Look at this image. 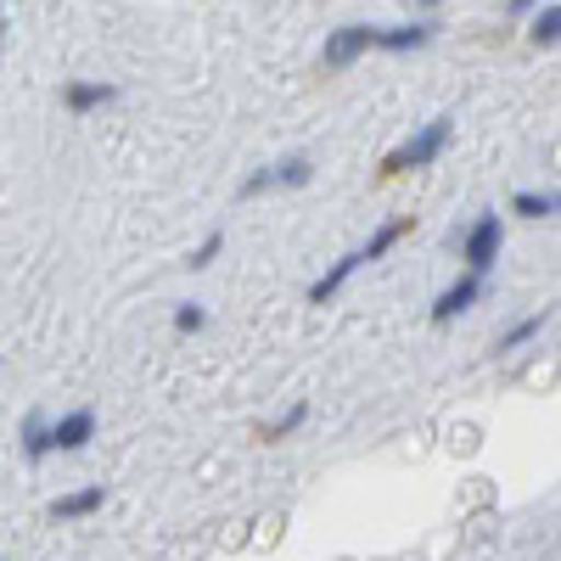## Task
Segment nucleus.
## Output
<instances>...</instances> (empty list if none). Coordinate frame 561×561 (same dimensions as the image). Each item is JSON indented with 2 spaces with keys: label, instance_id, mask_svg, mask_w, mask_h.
Listing matches in <instances>:
<instances>
[{
  "label": "nucleus",
  "instance_id": "obj_1",
  "mask_svg": "<svg viewBox=\"0 0 561 561\" xmlns=\"http://www.w3.org/2000/svg\"><path fill=\"white\" fill-rule=\"evenodd\" d=\"M449 135H455V118L449 113H438V118H427L421 124L404 147H393L388 158H382V174H410V169H427L444 147H449Z\"/></svg>",
  "mask_w": 561,
  "mask_h": 561
},
{
  "label": "nucleus",
  "instance_id": "obj_2",
  "mask_svg": "<svg viewBox=\"0 0 561 561\" xmlns=\"http://www.w3.org/2000/svg\"><path fill=\"white\" fill-rule=\"evenodd\" d=\"M365 51H377V28H365V23H348V28H337V34H325V45H320V68L325 73H337V68H354Z\"/></svg>",
  "mask_w": 561,
  "mask_h": 561
},
{
  "label": "nucleus",
  "instance_id": "obj_3",
  "mask_svg": "<svg viewBox=\"0 0 561 561\" xmlns=\"http://www.w3.org/2000/svg\"><path fill=\"white\" fill-rule=\"evenodd\" d=\"M500 242H505V225H500V214H478V225L466 230V242H460V259H466V270H472V275H483V270L500 259Z\"/></svg>",
  "mask_w": 561,
  "mask_h": 561
},
{
  "label": "nucleus",
  "instance_id": "obj_4",
  "mask_svg": "<svg viewBox=\"0 0 561 561\" xmlns=\"http://www.w3.org/2000/svg\"><path fill=\"white\" fill-rule=\"evenodd\" d=\"M309 174H314V163H309V158H280V163H270V169L248 174L237 197H259V192H270V185H309Z\"/></svg>",
  "mask_w": 561,
  "mask_h": 561
},
{
  "label": "nucleus",
  "instance_id": "obj_5",
  "mask_svg": "<svg viewBox=\"0 0 561 561\" xmlns=\"http://www.w3.org/2000/svg\"><path fill=\"white\" fill-rule=\"evenodd\" d=\"M478 293H483V275H472V270H466V275L455 280V287H444V293H438V304H433V320H438V325H449L455 314H466V309L478 304Z\"/></svg>",
  "mask_w": 561,
  "mask_h": 561
},
{
  "label": "nucleus",
  "instance_id": "obj_6",
  "mask_svg": "<svg viewBox=\"0 0 561 561\" xmlns=\"http://www.w3.org/2000/svg\"><path fill=\"white\" fill-rule=\"evenodd\" d=\"M427 39H433V23H399V28H377V51L404 57V51H421Z\"/></svg>",
  "mask_w": 561,
  "mask_h": 561
},
{
  "label": "nucleus",
  "instance_id": "obj_7",
  "mask_svg": "<svg viewBox=\"0 0 561 561\" xmlns=\"http://www.w3.org/2000/svg\"><path fill=\"white\" fill-rule=\"evenodd\" d=\"M118 96L113 84H96V79H73V84H62V107L68 113H90V107H107Z\"/></svg>",
  "mask_w": 561,
  "mask_h": 561
},
{
  "label": "nucleus",
  "instance_id": "obj_8",
  "mask_svg": "<svg viewBox=\"0 0 561 561\" xmlns=\"http://www.w3.org/2000/svg\"><path fill=\"white\" fill-rule=\"evenodd\" d=\"M410 230H415V219H388V225H377V230H370V242H365V264L388 259V253L410 237Z\"/></svg>",
  "mask_w": 561,
  "mask_h": 561
},
{
  "label": "nucleus",
  "instance_id": "obj_9",
  "mask_svg": "<svg viewBox=\"0 0 561 561\" xmlns=\"http://www.w3.org/2000/svg\"><path fill=\"white\" fill-rule=\"evenodd\" d=\"M90 433H96V415H90V410H73V415H62L57 421V449H84L90 444Z\"/></svg>",
  "mask_w": 561,
  "mask_h": 561
},
{
  "label": "nucleus",
  "instance_id": "obj_10",
  "mask_svg": "<svg viewBox=\"0 0 561 561\" xmlns=\"http://www.w3.org/2000/svg\"><path fill=\"white\" fill-rule=\"evenodd\" d=\"M102 500H107V489H102V483H96V489H79V494H62V500L51 505V517H62V523L90 517V511H102Z\"/></svg>",
  "mask_w": 561,
  "mask_h": 561
},
{
  "label": "nucleus",
  "instance_id": "obj_11",
  "mask_svg": "<svg viewBox=\"0 0 561 561\" xmlns=\"http://www.w3.org/2000/svg\"><path fill=\"white\" fill-rule=\"evenodd\" d=\"M511 208H517L523 219H550V214H561V192H517Z\"/></svg>",
  "mask_w": 561,
  "mask_h": 561
},
{
  "label": "nucleus",
  "instance_id": "obj_12",
  "mask_svg": "<svg viewBox=\"0 0 561 561\" xmlns=\"http://www.w3.org/2000/svg\"><path fill=\"white\" fill-rule=\"evenodd\" d=\"M45 449H57V427H45L39 415H28V421H23V455L39 460Z\"/></svg>",
  "mask_w": 561,
  "mask_h": 561
},
{
  "label": "nucleus",
  "instance_id": "obj_13",
  "mask_svg": "<svg viewBox=\"0 0 561 561\" xmlns=\"http://www.w3.org/2000/svg\"><path fill=\"white\" fill-rule=\"evenodd\" d=\"M528 39H534V45H556V39H561V0H556V7H539V12H534Z\"/></svg>",
  "mask_w": 561,
  "mask_h": 561
},
{
  "label": "nucleus",
  "instance_id": "obj_14",
  "mask_svg": "<svg viewBox=\"0 0 561 561\" xmlns=\"http://www.w3.org/2000/svg\"><path fill=\"white\" fill-rule=\"evenodd\" d=\"M545 320H550V309H539V314H528L523 325H511V332L500 337V348H517V343H528V337H539V332H545Z\"/></svg>",
  "mask_w": 561,
  "mask_h": 561
},
{
  "label": "nucleus",
  "instance_id": "obj_15",
  "mask_svg": "<svg viewBox=\"0 0 561 561\" xmlns=\"http://www.w3.org/2000/svg\"><path fill=\"white\" fill-rule=\"evenodd\" d=\"M219 248H225V237H219V230H214V237H208L203 248H192V253H185V264H192V270H208V264L219 259Z\"/></svg>",
  "mask_w": 561,
  "mask_h": 561
},
{
  "label": "nucleus",
  "instance_id": "obj_16",
  "mask_svg": "<svg viewBox=\"0 0 561 561\" xmlns=\"http://www.w3.org/2000/svg\"><path fill=\"white\" fill-rule=\"evenodd\" d=\"M174 325H180V332H203L208 314H203L197 304H180V309H174Z\"/></svg>",
  "mask_w": 561,
  "mask_h": 561
},
{
  "label": "nucleus",
  "instance_id": "obj_17",
  "mask_svg": "<svg viewBox=\"0 0 561 561\" xmlns=\"http://www.w3.org/2000/svg\"><path fill=\"white\" fill-rule=\"evenodd\" d=\"M298 421H304V404H293V410H287V415H280V421H275V427H270L264 438H280V433H293V427H298Z\"/></svg>",
  "mask_w": 561,
  "mask_h": 561
},
{
  "label": "nucleus",
  "instance_id": "obj_18",
  "mask_svg": "<svg viewBox=\"0 0 561 561\" xmlns=\"http://www.w3.org/2000/svg\"><path fill=\"white\" fill-rule=\"evenodd\" d=\"M415 7H444V0H415Z\"/></svg>",
  "mask_w": 561,
  "mask_h": 561
}]
</instances>
